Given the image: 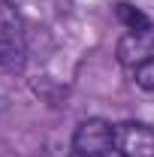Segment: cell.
Segmentation results:
<instances>
[{
	"mask_svg": "<svg viewBox=\"0 0 154 157\" xmlns=\"http://www.w3.org/2000/svg\"><path fill=\"white\" fill-rule=\"evenodd\" d=\"M115 18L127 27V30H151L154 24H151V18L142 12V9H136L133 3H118L115 6Z\"/></svg>",
	"mask_w": 154,
	"mask_h": 157,
	"instance_id": "cell-5",
	"label": "cell"
},
{
	"mask_svg": "<svg viewBox=\"0 0 154 157\" xmlns=\"http://www.w3.org/2000/svg\"><path fill=\"white\" fill-rule=\"evenodd\" d=\"M154 58V27L151 30H127L118 39V60L136 70L139 63Z\"/></svg>",
	"mask_w": 154,
	"mask_h": 157,
	"instance_id": "cell-4",
	"label": "cell"
},
{
	"mask_svg": "<svg viewBox=\"0 0 154 157\" xmlns=\"http://www.w3.org/2000/svg\"><path fill=\"white\" fill-rule=\"evenodd\" d=\"M118 157H154V127L142 121H124L115 127Z\"/></svg>",
	"mask_w": 154,
	"mask_h": 157,
	"instance_id": "cell-3",
	"label": "cell"
},
{
	"mask_svg": "<svg viewBox=\"0 0 154 157\" xmlns=\"http://www.w3.org/2000/svg\"><path fill=\"white\" fill-rule=\"evenodd\" d=\"M115 151V127L103 118H88L73 130L70 157H109Z\"/></svg>",
	"mask_w": 154,
	"mask_h": 157,
	"instance_id": "cell-2",
	"label": "cell"
},
{
	"mask_svg": "<svg viewBox=\"0 0 154 157\" xmlns=\"http://www.w3.org/2000/svg\"><path fill=\"white\" fill-rule=\"evenodd\" d=\"M27 39H24V18L18 6L9 0H0V67L15 70L24 63Z\"/></svg>",
	"mask_w": 154,
	"mask_h": 157,
	"instance_id": "cell-1",
	"label": "cell"
},
{
	"mask_svg": "<svg viewBox=\"0 0 154 157\" xmlns=\"http://www.w3.org/2000/svg\"><path fill=\"white\" fill-rule=\"evenodd\" d=\"M133 78L139 88H145V91H154V58L145 60V63H139L133 70Z\"/></svg>",
	"mask_w": 154,
	"mask_h": 157,
	"instance_id": "cell-6",
	"label": "cell"
}]
</instances>
